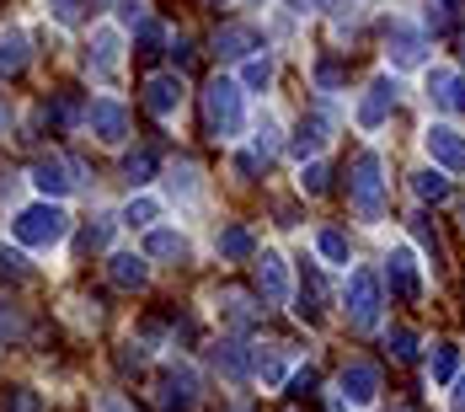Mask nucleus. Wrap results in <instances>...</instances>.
I'll return each mask as SVG.
<instances>
[{
    "label": "nucleus",
    "mask_w": 465,
    "mask_h": 412,
    "mask_svg": "<svg viewBox=\"0 0 465 412\" xmlns=\"http://www.w3.org/2000/svg\"><path fill=\"white\" fill-rule=\"evenodd\" d=\"M59 22H81V0H44Z\"/></svg>",
    "instance_id": "13"
},
{
    "label": "nucleus",
    "mask_w": 465,
    "mask_h": 412,
    "mask_svg": "<svg viewBox=\"0 0 465 412\" xmlns=\"http://www.w3.org/2000/svg\"><path fill=\"white\" fill-rule=\"evenodd\" d=\"M150 257H183V236L155 230V236H150Z\"/></svg>",
    "instance_id": "10"
},
{
    "label": "nucleus",
    "mask_w": 465,
    "mask_h": 412,
    "mask_svg": "<svg viewBox=\"0 0 465 412\" xmlns=\"http://www.w3.org/2000/svg\"><path fill=\"white\" fill-rule=\"evenodd\" d=\"M0 129H5V107H0Z\"/></svg>",
    "instance_id": "19"
},
{
    "label": "nucleus",
    "mask_w": 465,
    "mask_h": 412,
    "mask_svg": "<svg viewBox=\"0 0 465 412\" xmlns=\"http://www.w3.org/2000/svg\"><path fill=\"white\" fill-rule=\"evenodd\" d=\"M144 92H150V96H144V102H150V113H161V118H172V113H177V102H183V86H177L172 75H155Z\"/></svg>",
    "instance_id": "5"
},
{
    "label": "nucleus",
    "mask_w": 465,
    "mask_h": 412,
    "mask_svg": "<svg viewBox=\"0 0 465 412\" xmlns=\"http://www.w3.org/2000/svg\"><path fill=\"white\" fill-rule=\"evenodd\" d=\"M22 65H27V38L22 33H5L0 38V75H16Z\"/></svg>",
    "instance_id": "9"
},
{
    "label": "nucleus",
    "mask_w": 465,
    "mask_h": 412,
    "mask_svg": "<svg viewBox=\"0 0 465 412\" xmlns=\"http://www.w3.org/2000/svg\"><path fill=\"white\" fill-rule=\"evenodd\" d=\"M64 230H70V215H64V204H27V209H16V220H11V236L22 241V246H59L64 241Z\"/></svg>",
    "instance_id": "1"
},
{
    "label": "nucleus",
    "mask_w": 465,
    "mask_h": 412,
    "mask_svg": "<svg viewBox=\"0 0 465 412\" xmlns=\"http://www.w3.org/2000/svg\"><path fill=\"white\" fill-rule=\"evenodd\" d=\"M86 124H92L96 139H107V145H124V139H129V113H124V102H113V96L86 102Z\"/></svg>",
    "instance_id": "2"
},
{
    "label": "nucleus",
    "mask_w": 465,
    "mask_h": 412,
    "mask_svg": "<svg viewBox=\"0 0 465 412\" xmlns=\"http://www.w3.org/2000/svg\"><path fill=\"white\" fill-rule=\"evenodd\" d=\"M209 118H214V129H220V135H231V129H235V118H241V113H235V92H231V86H209Z\"/></svg>",
    "instance_id": "6"
},
{
    "label": "nucleus",
    "mask_w": 465,
    "mask_h": 412,
    "mask_svg": "<svg viewBox=\"0 0 465 412\" xmlns=\"http://www.w3.org/2000/svg\"><path fill=\"white\" fill-rule=\"evenodd\" d=\"M113 65H118V27H96L92 33V75L113 81Z\"/></svg>",
    "instance_id": "3"
},
{
    "label": "nucleus",
    "mask_w": 465,
    "mask_h": 412,
    "mask_svg": "<svg viewBox=\"0 0 465 412\" xmlns=\"http://www.w3.org/2000/svg\"><path fill=\"white\" fill-rule=\"evenodd\" d=\"M113 284H118V289H140L144 284V257L118 252V257H113Z\"/></svg>",
    "instance_id": "7"
},
{
    "label": "nucleus",
    "mask_w": 465,
    "mask_h": 412,
    "mask_svg": "<svg viewBox=\"0 0 465 412\" xmlns=\"http://www.w3.org/2000/svg\"><path fill=\"white\" fill-rule=\"evenodd\" d=\"M225 252H246V230H225V241H220Z\"/></svg>",
    "instance_id": "17"
},
{
    "label": "nucleus",
    "mask_w": 465,
    "mask_h": 412,
    "mask_svg": "<svg viewBox=\"0 0 465 412\" xmlns=\"http://www.w3.org/2000/svg\"><path fill=\"white\" fill-rule=\"evenodd\" d=\"M44 113H48V124H75V118H86V102H81L75 92H59Z\"/></svg>",
    "instance_id": "8"
},
{
    "label": "nucleus",
    "mask_w": 465,
    "mask_h": 412,
    "mask_svg": "<svg viewBox=\"0 0 465 412\" xmlns=\"http://www.w3.org/2000/svg\"><path fill=\"white\" fill-rule=\"evenodd\" d=\"M0 278H27V263H22V252H5V246H0Z\"/></svg>",
    "instance_id": "12"
},
{
    "label": "nucleus",
    "mask_w": 465,
    "mask_h": 412,
    "mask_svg": "<svg viewBox=\"0 0 465 412\" xmlns=\"http://www.w3.org/2000/svg\"><path fill=\"white\" fill-rule=\"evenodd\" d=\"M22 332H27V327H22V317H16V311H5V306H0V337H5V343H11V337H22Z\"/></svg>",
    "instance_id": "14"
},
{
    "label": "nucleus",
    "mask_w": 465,
    "mask_h": 412,
    "mask_svg": "<svg viewBox=\"0 0 465 412\" xmlns=\"http://www.w3.org/2000/svg\"><path fill=\"white\" fill-rule=\"evenodd\" d=\"M11 412H38V397H33V391H16V397H11Z\"/></svg>",
    "instance_id": "16"
},
{
    "label": "nucleus",
    "mask_w": 465,
    "mask_h": 412,
    "mask_svg": "<svg viewBox=\"0 0 465 412\" xmlns=\"http://www.w3.org/2000/svg\"><path fill=\"white\" fill-rule=\"evenodd\" d=\"M124 220H129V226H150V220H155V204H150V198H134V204L124 209Z\"/></svg>",
    "instance_id": "11"
},
{
    "label": "nucleus",
    "mask_w": 465,
    "mask_h": 412,
    "mask_svg": "<svg viewBox=\"0 0 465 412\" xmlns=\"http://www.w3.org/2000/svg\"><path fill=\"white\" fill-rule=\"evenodd\" d=\"M96 412H129V402H124V397H102V402H96Z\"/></svg>",
    "instance_id": "18"
},
{
    "label": "nucleus",
    "mask_w": 465,
    "mask_h": 412,
    "mask_svg": "<svg viewBox=\"0 0 465 412\" xmlns=\"http://www.w3.org/2000/svg\"><path fill=\"white\" fill-rule=\"evenodd\" d=\"M150 166H155V156H150V150L129 156V177H134V183H144V177H150Z\"/></svg>",
    "instance_id": "15"
},
{
    "label": "nucleus",
    "mask_w": 465,
    "mask_h": 412,
    "mask_svg": "<svg viewBox=\"0 0 465 412\" xmlns=\"http://www.w3.org/2000/svg\"><path fill=\"white\" fill-rule=\"evenodd\" d=\"M33 183L44 187V193H54V198H64V193H70V161H59V156H44V161H38V166H33Z\"/></svg>",
    "instance_id": "4"
}]
</instances>
